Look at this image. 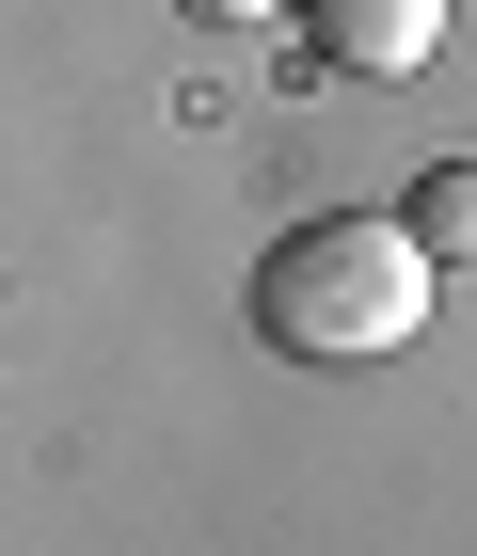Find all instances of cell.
Returning <instances> with one entry per match:
<instances>
[{"mask_svg":"<svg viewBox=\"0 0 477 556\" xmlns=\"http://www.w3.org/2000/svg\"><path fill=\"white\" fill-rule=\"evenodd\" d=\"M303 48L335 80H414L445 48V0H303Z\"/></svg>","mask_w":477,"mask_h":556,"instance_id":"obj_2","label":"cell"},{"mask_svg":"<svg viewBox=\"0 0 477 556\" xmlns=\"http://www.w3.org/2000/svg\"><path fill=\"white\" fill-rule=\"evenodd\" d=\"M175 16H208V33H255V16H303V0H175Z\"/></svg>","mask_w":477,"mask_h":556,"instance_id":"obj_4","label":"cell"},{"mask_svg":"<svg viewBox=\"0 0 477 556\" xmlns=\"http://www.w3.org/2000/svg\"><path fill=\"white\" fill-rule=\"evenodd\" d=\"M398 223H414V239H430L445 270H477V160H430V175H414V207H398Z\"/></svg>","mask_w":477,"mask_h":556,"instance_id":"obj_3","label":"cell"},{"mask_svg":"<svg viewBox=\"0 0 477 556\" xmlns=\"http://www.w3.org/2000/svg\"><path fill=\"white\" fill-rule=\"evenodd\" d=\"M430 287H445V255L398 207H318L255 255V334L287 366H382V350L430 334Z\"/></svg>","mask_w":477,"mask_h":556,"instance_id":"obj_1","label":"cell"}]
</instances>
